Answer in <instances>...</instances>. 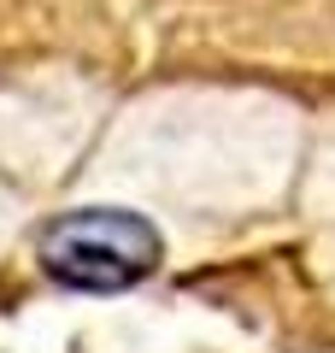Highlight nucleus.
Instances as JSON below:
<instances>
[{"instance_id":"f257e3e1","label":"nucleus","mask_w":335,"mask_h":353,"mask_svg":"<svg viewBox=\"0 0 335 353\" xmlns=\"http://www.w3.org/2000/svg\"><path fill=\"white\" fill-rule=\"evenodd\" d=\"M36 259L53 283L83 294H118L130 283L153 277L165 259L159 230L141 212L124 206H83V212H59L36 241Z\"/></svg>"}]
</instances>
